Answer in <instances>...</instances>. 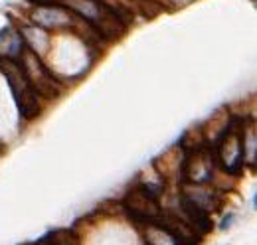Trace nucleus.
<instances>
[{
  "label": "nucleus",
  "mask_w": 257,
  "mask_h": 245,
  "mask_svg": "<svg viewBox=\"0 0 257 245\" xmlns=\"http://www.w3.org/2000/svg\"><path fill=\"white\" fill-rule=\"evenodd\" d=\"M63 6L69 8L75 16H79L85 24H89L91 30L105 40H119L127 32V24L101 0H69Z\"/></svg>",
  "instance_id": "1"
},
{
  "label": "nucleus",
  "mask_w": 257,
  "mask_h": 245,
  "mask_svg": "<svg viewBox=\"0 0 257 245\" xmlns=\"http://www.w3.org/2000/svg\"><path fill=\"white\" fill-rule=\"evenodd\" d=\"M0 71L8 81V87L12 91V97L18 105V111L22 115L24 121H34L40 115V101L36 91L32 89V85L28 83L22 67L18 65V61L10 55H2L0 53Z\"/></svg>",
  "instance_id": "2"
},
{
  "label": "nucleus",
  "mask_w": 257,
  "mask_h": 245,
  "mask_svg": "<svg viewBox=\"0 0 257 245\" xmlns=\"http://www.w3.org/2000/svg\"><path fill=\"white\" fill-rule=\"evenodd\" d=\"M212 156L216 166L228 176H236L242 172L244 164V148H242V121H230L228 129L220 135L216 145L212 147Z\"/></svg>",
  "instance_id": "3"
},
{
  "label": "nucleus",
  "mask_w": 257,
  "mask_h": 245,
  "mask_svg": "<svg viewBox=\"0 0 257 245\" xmlns=\"http://www.w3.org/2000/svg\"><path fill=\"white\" fill-rule=\"evenodd\" d=\"M14 59L22 67V71H24L28 83L32 85V89L36 91V95L53 97V95H57L61 91L55 75L46 67V63L42 61V57L34 49L28 48L26 44L20 46V51H18V55Z\"/></svg>",
  "instance_id": "4"
},
{
  "label": "nucleus",
  "mask_w": 257,
  "mask_h": 245,
  "mask_svg": "<svg viewBox=\"0 0 257 245\" xmlns=\"http://www.w3.org/2000/svg\"><path fill=\"white\" fill-rule=\"evenodd\" d=\"M216 160L210 148H196L182 152L180 162V180L182 184H210L216 176Z\"/></svg>",
  "instance_id": "5"
},
{
  "label": "nucleus",
  "mask_w": 257,
  "mask_h": 245,
  "mask_svg": "<svg viewBox=\"0 0 257 245\" xmlns=\"http://www.w3.org/2000/svg\"><path fill=\"white\" fill-rule=\"evenodd\" d=\"M123 208L127 212V216L139 224V226H151L156 224L158 214H160V206L156 204V198L149 194L141 184L131 188L125 198H123Z\"/></svg>",
  "instance_id": "6"
},
{
  "label": "nucleus",
  "mask_w": 257,
  "mask_h": 245,
  "mask_svg": "<svg viewBox=\"0 0 257 245\" xmlns=\"http://www.w3.org/2000/svg\"><path fill=\"white\" fill-rule=\"evenodd\" d=\"M156 226H160L170 238H174L178 245H198L202 240L200 234L180 214H174V212H162L160 210Z\"/></svg>",
  "instance_id": "7"
},
{
  "label": "nucleus",
  "mask_w": 257,
  "mask_h": 245,
  "mask_svg": "<svg viewBox=\"0 0 257 245\" xmlns=\"http://www.w3.org/2000/svg\"><path fill=\"white\" fill-rule=\"evenodd\" d=\"M32 18L40 24V28L51 30V28H69L75 22V14L65 8L63 4H53V6H38L32 12Z\"/></svg>",
  "instance_id": "8"
},
{
  "label": "nucleus",
  "mask_w": 257,
  "mask_h": 245,
  "mask_svg": "<svg viewBox=\"0 0 257 245\" xmlns=\"http://www.w3.org/2000/svg\"><path fill=\"white\" fill-rule=\"evenodd\" d=\"M180 196L186 198L188 202H192L194 206H198L204 212H214L218 208V194L214 186L208 184H182L180 188Z\"/></svg>",
  "instance_id": "9"
},
{
  "label": "nucleus",
  "mask_w": 257,
  "mask_h": 245,
  "mask_svg": "<svg viewBox=\"0 0 257 245\" xmlns=\"http://www.w3.org/2000/svg\"><path fill=\"white\" fill-rule=\"evenodd\" d=\"M178 208H180V216L200 234V236H206V234H210V230L214 228V224H212V218H210V214L204 212V210H200L198 206H194L192 202H188L186 198L180 196V204H178Z\"/></svg>",
  "instance_id": "10"
},
{
  "label": "nucleus",
  "mask_w": 257,
  "mask_h": 245,
  "mask_svg": "<svg viewBox=\"0 0 257 245\" xmlns=\"http://www.w3.org/2000/svg\"><path fill=\"white\" fill-rule=\"evenodd\" d=\"M242 148H244V164L252 170L257 168V133L254 121H242Z\"/></svg>",
  "instance_id": "11"
},
{
  "label": "nucleus",
  "mask_w": 257,
  "mask_h": 245,
  "mask_svg": "<svg viewBox=\"0 0 257 245\" xmlns=\"http://www.w3.org/2000/svg\"><path fill=\"white\" fill-rule=\"evenodd\" d=\"M42 244L46 245H81L79 236L73 232V230H67V228H61V230H53L50 232Z\"/></svg>",
  "instance_id": "12"
},
{
  "label": "nucleus",
  "mask_w": 257,
  "mask_h": 245,
  "mask_svg": "<svg viewBox=\"0 0 257 245\" xmlns=\"http://www.w3.org/2000/svg\"><path fill=\"white\" fill-rule=\"evenodd\" d=\"M147 245H178L174 238H170L160 226L151 224L147 230Z\"/></svg>",
  "instance_id": "13"
},
{
  "label": "nucleus",
  "mask_w": 257,
  "mask_h": 245,
  "mask_svg": "<svg viewBox=\"0 0 257 245\" xmlns=\"http://www.w3.org/2000/svg\"><path fill=\"white\" fill-rule=\"evenodd\" d=\"M32 2H38L40 6H53V4H61V0H32Z\"/></svg>",
  "instance_id": "14"
},
{
  "label": "nucleus",
  "mask_w": 257,
  "mask_h": 245,
  "mask_svg": "<svg viewBox=\"0 0 257 245\" xmlns=\"http://www.w3.org/2000/svg\"><path fill=\"white\" fill-rule=\"evenodd\" d=\"M232 222H234V216L230 214V216H226V220L222 222V226H220V228H222V230H228V226H232Z\"/></svg>",
  "instance_id": "15"
}]
</instances>
